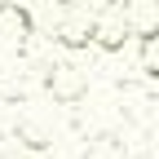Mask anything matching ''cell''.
Returning <instances> with one entry per match:
<instances>
[{
  "mask_svg": "<svg viewBox=\"0 0 159 159\" xmlns=\"http://www.w3.org/2000/svg\"><path fill=\"white\" fill-rule=\"evenodd\" d=\"M133 18H128V5H106L102 13L93 18V44L102 53H124L128 40H133Z\"/></svg>",
  "mask_w": 159,
  "mask_h": 159,
  "instance_id": "6da1fadb",
  "label": "cell"
},
{
  "mask_svg": "<svg viewBox=\"0 0 159 159\" xmlns=\"http://www.w3.org/2000/svg\"><path fill=\"white\" fill-rule=\"evenodd\" d=\"M40 71H44L40 80H44V89L53 93V102H62V106H80V102L89 97V75L80 71L75 62H44Z\"/></svg>",
  "mask_w": 159,
  "mask_h": 159,
  "instance_id": "7a4b0ae2",
  "label": "cell"
},
{
  "mask_svg": "<svg viewBox=\"0 0 159 159\" xmlns=\"http://www.w3.org/2000/svg\"><path fill=\"white\" fill-rule=\"evenodd\" d=\"M35 35V18L22 0H0V40L13 49H22L27 40Z\"/></svg>",
  "mask_w": 159,
  "mask_h": 159,
  "instance_id": "3957f363",
  "label": "cell"
},
{
  "mask_svg": "<svg viewBox=\"0 0 159 159\" xmlns=\"http://www.w3.org/2000/svg\"><path fill=\"white\" fill-rule=\"evenodd\" d=\"M53 40H57L62 49H71V53L89 49V44H93V18H89V13H66V18H57V22H53Z\"/></svg>",
  "mask_w": 159,
  "mask_h": 159,
  "instance_id": "277c9868",
  "label": "cell"
},
{
  "mask_svg": "<svg viewBox=\"0 0 159 159\" xmlns=\"http://www.w3.org/2000/svg\"><path fill=\"white\" fill-rule=\"evenodd\" d=\"M13 137H18L31 155H35V150H49V146H53V124H44L40 115H22V119L13 124Z\"/></svg>",
  "mask_w": 159,
  "mask_h": 159,
  "instance_id": "5b68a950",
  "label": "cell"
},
{
  "mask_svg": "<svg viewBox=\"0 0 159 159\" xmlns=\"http://www.w3.org/2000/svg\"><path fill=\"white\" fill-rule=\"evenodd\" d=\"M137 71H142L146 84H155L159 80V35L155 31H137Z\"/></svg>",
  "mask_w": 159,
  "mask_h": 159,
  "instance_id": "8992f818",
  "label": "cell"
},
{
  "mask_svg": "<svg viewBox=\"0 0 159 159\" xmlns=\"http://www.w3.org/2000/svg\"><path fill=\"white\" fill-rule=\"evenodd\" d=\"M124 159H155V150H137V155H124Z\"/></svg>",
  "mask_w": 159,
  "mask_h": 159,
  "instance_id": "52a82bcc",
  "label": "cell"
},
{
  "mask_svg": "<svg viewBox=\"0 0 159 159\" xmlns=\"http://www.w3.org/2000/svg\"><path fill=\"white\" fill-rule=\"evenodd\" d=\"M53 5H62V9H75V5H80V0H53Z\"/></svg>",
  "mask_w": 159,
  "mask_h": 159,
  "instance_id": "ba28073f",
  "label": "cell"
},
{
  "mask_svg": "<svg viewBox=\"0 0 159 159\" xmlns=\"http://www.w3.org/2000/svg\"><path fill=\"white\" fill-rule=\"evenodd\" d=\"M0 159H13V155H0Z\"/></svg>",
  "mask_w": 159,
  "mask_h": 159,
  "instance_id": "9c48e42d",
  "label": "cell"
}]
</instances>
